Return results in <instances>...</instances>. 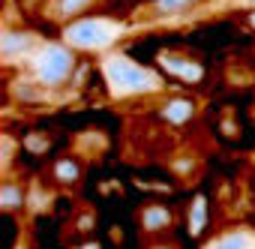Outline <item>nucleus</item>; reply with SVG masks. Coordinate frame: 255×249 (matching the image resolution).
<instances>
[{
	"label": "nucleus",
	"mask_w": 255,
	"mask_h": 249,
	"mask_svg": "<svg viewBox=\"0 0 255 249\" xmlns=\"http://www.w3.org/2000/svg\"><path fill=\"white\" fill-rule=\"evenodd\" d=\"M102 75L117 96H138V93H153L162 87L159 75L153 69H144L141 63L129 60L126 54H108L102 60Z\"/></svg>",
	"instance_id": "nucleus-1"
},
{
	"label": "nucleus",
	"mask_w": 255,
	"mask_h": 249,
	"mask_svg": "<svg viewBox=\"0 0 255 249\" xmlns=\"http://www.w3.org/2000/svg\"><path fill=\"white\" fill-rule=\"evenodd\" d=\"M72 72H75V51H72V45L48 42L30 57V75L39 84H45L48 90L63 87L72 78Z\"/></svg>",
	"instance_id": "nucleus-2"
},
{
	"label": "nucleus",
	"mask_w": 255,
	"mask_h": 249,
	"mask_svg": "<svg viewBox=\"0 0 255 249\" xmlns=\"http://www.w3.org/2000/svg\"><path fill=\"white\" fill-rule=\"evenodd\" d=\"M114 36V24L105 21V18H75L66 24L63 30V39L66 45L78 48V51H93V48H102L108 45Z\"/></svg>",
	"instance_id": "nucleus-3"
},
{
	"label": "nucleus",
	"mask_w": 255,
	"mask_h": 249,
	"mask_svg": "<svg viewBox=\"0 0 255 249\" xmlns=\"http://www.w3.org/2000/svg\"><path fill=\"white\" fill-rule=\"evenodd\" d=\"M42 48L39 36L33 30H15V27H6L3 36H0V54H3L6 63H15L21 57H30Z\"/></svg>",
	"instance_id": "nucleus-4"
},
{
	"label": "nucleus",
	"mask_w": 255,
	"mask_h": 249,
	"mask_svg": "<svg viewBox=\"0 0 255 249\" xmlns=\"http://www.w3.org/2000/svg\"><path fill=\"white\" fill-rule=\"evenodd\" d=\"M138 222H141V231L144 234H159L165 228H171L174 216L165 204H144L141 213H138Z\"/></svg>",
	"instance_id": "nucleus-5"
},
{
	"label": "nucleus",
	"mask_w": 255,
	"mask_h": 249,
	"mask_svg": "<svg viewBox=\"0 0 255 249\" xmlns=\"http://www.w3.org/2000/svg\"><path fill=\"white\" fill-rule=\"evenodd\" d=\"M162 117L171 123V126H183L195 117V102L186 99V96H171L162 102Z\"/></svg>",
	"instance_id": "nucleus-6"
},
{
	"label": "nucleus",
	"mask_w": 255,
	"mask_h": 249,
	"mask_svg": "<svg viewBox=\"0 0 255 249\" xmlns=\"http://www.w3.org/2000/svg\"><path fill=\"white\" fill-rule=\"evenodd\" d=\"M99 0H51L48 15L54 21H75L78 15H84L87 9H93Z\"/></svg>",
	"instance_id": "nucleus-7"
},
{
	"label": "nucleus",
	"mask_w": 255,
	"mask_h": 249,
	"mask_svg": "<svg viewBox=\"0 0 255 249\" xmlns=\"http://www.w3.org/2000/svg\"><path fill=\"white\" fill-rule=\"evenodd\" d=\"M162 66H165L168 72H174V75L186 78V81H192V78H201V69H198V66H195L189 57H183V54H174V51L162 54Z\"/></svg>",
	"instance_id": "nucleus-8"
},
{
	"label": "nucleus",
	"mask_w": 255,
	"mask_h": 249,
	"mask_svg": "<svg viewBox=\"0 0 255 249\" xmlns=\"http://www.w3.org/2000/svg\"><path fill=\"white\" fill-rule=\"evenodd\" d=\"M207 249H255V237L249 231H228V234L216 237Z\"/></svg>",
	"instance_id": "nucleus-9"
},
{
	"label": "nucleus",
	"mask_w": 255,
	"mask_h": 249,
	"mask_svg": "<svg viewBox=\"0 0 255 249\" xmlns=\"http://www.w3.org/2000/svg\"><path fill=\"white\" fill-rule=\"evenodd\" d=\"M201 0H153V12L156 15H168V18H174V15H183V12H189L192 6H198Z\"/></svg>",
	"instance_id": "nucleus-10"
},
{
	"label": "nucleus",
	"mask_w": 255,
	"mask_h": 249,
	"mask_svg": "<svg viewBox=\"0 0 255 249\" xmlns=\"http://www.w3.org/2000/svg\"><path fill=\"white\" fill-rule=\"evenodd\" d=\"M24 201H27V198H24V189H21L18 183H12V180H9V183L0 186V207H3V210H9V213H12V210L24 207Z\"/></svg>",
	"instance_id": "nucleus-11"
},
{
	"label": "nucleus",
	"mask_w": 255,
	"mask_h": 249,
	"mask_svg": "<svg viewBox=\"0 0 255 249\" xmlns=\"http://www.w3.org/2000/svg\"><path fill=\"white\" fill-rule=\"evenodd\" d=\"M78 162L75 159H60L57 165H54V177H57V183H75L78 180Z\"/></svg>",
	"instance_id": "nucleus-12"
},
{
	"label": "nucleus",
	"mask_w": 255,
	"mask_h": 249,
	"mask_svg": "<svg viewBox=\"0 0 255 249\" xmlns=\"http://www.w3.org/2000/svg\"><path fill=\"white\" fill-rule=\"evenodd\" d=\"M204 219H207V210H204V198L198 195V198H195V204L189 207V234H201Z\"/></svg>",
	"instance_id": "nucleus-13"
},
{
	"label": "nucleus",
	"mask_w": 255,
	"mask_h": 249,
	"mask_svg": "<svg viewBox=\"0 0 255 249\" xmlns=\"http://www.w3.org/2000/svg\"><path fill=\"white\" fill-rule=\"evenodd\" d=\"M147 249H177V246L174 243H150Z\"/></svg>",
	"instance_id": "nucleus-14"
},
{
	"label": "nucleus",
	"mask_w": 255,
	"mask_h": 249,
	"mask_svg": "<svg viewBox=\"0 0 255 249\" xmlns=\"http://www.w3.org/2000/svg\"><path fill=\"white\" fill-rule=\"evenodd\" d=\"M78 249H102V246H99V243H96V240H90V243H81V246H78Z\"/></svg>",
	"instance_id": "nucleus-15"
},
{
	"label": "nucleus",
	"mask_w": 255,
	"mask_h": 249,
	"mask_svg": "<svg viewBox=\"0 0 255 249\" xmlns=\"http://www.w3.org/2000/svg\"><path fill=\"white\" fill-rule=\"evenodd\" d=\"M249 24H252V27H255V9H252V15H249Z\"/></svg>",
	"instance_id": "nucleus-16"
},
{
	"label": "nucleus",
	"mask_w": 255,
	"mask_h": 249,
	"mask_svg": "<svg viewBox=\"0 0 255 249\" xmlns=\"http://www.w3.org/2000/svg\"><path fill=\"white\" fill-rule=\"evenodd\" d=\"M240 3H246V6H255V0H240Z\"/></svg>",
	"instance_id": "nucleus-17"
}]
</instances>
